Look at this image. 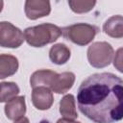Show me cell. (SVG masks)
Masks as SVG:
<instances>
[{
	"mask_svg": "<svg viewBox=\"0 0 123 123\" xmlns=\"http://www.w3.org/2000/svg\"><path fill=\"white\" fill-rule=\"evenodd\" d=\"M80 111L94 123H114L123 118V80L113 73H94L77 92Z\"/></svg>",
	"mask_w": 123,
	"mask_h": 123,
	"instance_id": "obj_1",
	"label": "cell"
},
{
	"mask_svg": "<svg viewBox=\"0 0 123 123\" xmlns=\"http://www.w3.org/2000/svg\"><path fill=\"white\" fill-rule=\"evenodd\" d=\"M62 35V29L52 23H42L24 30L27 43L32 47H43L55 42Z\"/></svg>",
	"mask_w": 123,
	"mask_h": 123,
	"instance_id": "obj_2",
	"label": "cell"
},
{
	"mask_svg": "<svg viewBox=\"0 0 123 123\" xmlns=\"http://www.w3.org/2000/svg\"><path fill=\"white\" fill-rule=\"evenodd\" d=\"M87 61L94 68H104L111 63L114 58V50L107 41L93 42L86 52Z\"/></svg>",
	"mask_w": 123,
	"mask_h": 123,
	"instance_id": "obj_3",
	"label": "cell"
},
{
	"mask_svg": "<svg viewBox=\"0 0 123 123\" xmlns=\"http://www.w3.org/2000/svg\"><path fill=\"white\" fill-rule=\"evenodd\" d=\"M99 29L87 23H75L62 29V35L79 46L89 44L97 35Z\"/></svg>",
	"mask_w": 123,
	"mask_h": 123,
	"instance_id": "obj_4",
	"label": "cell"
},
{
	"mask_svg": "<svg viewBox=\"0 0 123 123\" xmlns=\"http://www.w3.org/2000/svg\"><path fill=\"white\" fill-rule=\"evenodd\" d=\"M24 33L8 21L0 22V45L4 48H18L24 42Z\"/></svg>",
	"mask_w": 123,
	"mask_h": 123,
	"instance_id": "obj_5",
	"label": "cell"
},
{
	"mask_svg": "<svg viewBox=\"0 0 123 123\" xmlns=\"http://www.w3.org/2000/svg\"><path fill=\"white\" fill-rule=\"evenodd\" d=\"M24 12L29 19L36 20L49 15L51 5L47 0H27L24 5Z\"/></svg>",
	"mask_w": 123,
	"mask_h": 123,
	"instance_id": "obj_6",
	"label": "cell"
},
{
	"mask_svg": "<svg viewBox=\"0 0 123 123\" xmlns=\"http://www.w3.org/2000/svg\"><path fill=\"white\" fill-rule=\"evenodd\" d=\"M32 103L37 110H49L54 103L53 91L46 86H37L32 90Z\"/></svg>",
	"mask_w": 123,
	"mask_h": 123,
	"instance_id": "obj_7",
	"label": "cell"
},
{
	"mask_svg": "<svg viewBox=\"0 0 123 123\" xmlns=\"http://www.w3.org/2000/svg\"><path fill=\"white\" fill-rule=\"evenodd\" d=\"M4 111L7 118L10 120L15 121L24 117L26 113L25 96H16L15 98L7 102Z\"/></svg>",
	"mask_w": 123,
	"mask_h": 123,
	"instance_id": "obj_8",
	"label": "cell"
},
{
	"mask_svg": "<svg viewBox=\"0 0 123 123\" xmlns=\"http://www.w3.org/2000/svg\"><path fill=\"white\" fill-rule=\"evenodd\" d=\"M58 76V73L49 69H40L35 71L30 77V86L32 88L37 86H46L51 89V86Z\"/></svg>",
	"mask_w": 123,
	"mask_h": 123,
	"instance_id": "obj_9",
	"label": "cell"
},
{
	"mask_svg": "<svg viewBox=\"0 0 123 123\" xmlns=\"http://www.w3.org/2000/svg\"><path fill=\"white\" fill-rule=\"evenodd\" d=\"M75 82V74L70 71L62 72L61 74H58L56 77L52 86L51 90L57 94H63L67 92L74 85Z\"/></svg>",
	"mask_w": 123,
	"mask_h": 123,
	"instance_id": "obj_10",
	"label": "cell"
},
{
	"mask_svg": "<svg viewBox=\"0 0 123 123\" xmlns=\"http://www.w3.org/2000/svg\"><path fill=\"white\" fill-rule=\"evenodd\" d=\"M103 31L106 35L113 38L123 37V16L116 14L108 18L104 25Z\"/></svg>",
	"mask_w": 123,
	"mask_h": 123,
	"instance_id": "obj_11",
	"label": "cell"
},
{
	"mask_svg": "<svg viewBox=\"0 0 123 123\" xmlns=\"http://www.w3.org/2000/svg\"><path fill=\"white\" fill-rule=\"evenodd\" d=\"M19 63L16 57L9 54L0 55V79L11 77L17 72Z\"/></svg>",
	"mask_w": 123,
	"mask_h": 123,
	"instance_id": "obj_12",
	"label": "cell"
},
{
	"mask_svg": "<svg viewBox=\"0 0 123 123\" xmlns=\"http://www.w3.org/2000/svg\"><path fill=\"white\" fill-rule=\"evenodd\" d=\"M71 52L70 49L63 43L54 44L49 50V59L50 61L58 65L64 64L70 59Z\"/></svg>",
	"mask_w": 123,
	"mask_h": 123,
	"instance_id": "obj_13",
	"label": "cell"
},
{
	"mask_svg": "<svg viewBox=\"0 0 123 123\" xmlns=\"http://www.w3.org/2000/svg\"><path fill=\"white\" fill-rule=\"evenodd\" d=\"M60 113L65 119L75 120L78 117L74 95L66 94L62 98L60 101Z\"/></svg>",
	"mask_w": 123,
	"mask_h": 123,
	"instance_id": "obj_14",
	"label": "cell"
},
{
	"mask_svg": "<svg viewBox=\"0 0 123 123\" xmlns=\"http://www.w3.org/2000/svg\"><path fill=\"white\" fill-rule=\"evenodd\" d=\"M0 85H1V95H0L1 103H7L10 100L15 98L20 91L18 86L13 82H2Z\"/></svg>",
	"mask_w": 123,
	"mask_h": 123,
	"instance_id": "obj_15",
	"label": "cell"
},
{
	"mask_svg": "<svg viewBox=\"0 0 123 123\" xmlns=\"http://www.w3.org/2000/svg\"><path fill=\"white\" fill-rule=\"evenodd\" d=\"M68 5L72 12L76 13H85L91 11L96 5V1H68Z\"/></svg>",
	"mask_w": 123,
	"mask_h": 123,
	"instance_id": "obj_16",
	"label": "cell"
},
{
	"mask_svg": "<svg viewBox=\"0 0 123 123\" xmlns=\"http://www.w3.org/2000/svg\"><path fill=\"white\" fill-rule=\"evenodd\" d=\"M112 62L115 69L120 73H123V47H120L116 50Z\"/></svg>",
	"mask_w": 123,
	"mask_h": 123,
	"instance_id": "obj_17",
	"label": "cell"
},
{
	"mask_svg": "<svg viewBox=\"0 0 123 123\" xmlns=\"http://www.w3.org/2000/svg\"><path fill=\"white\" fill-rule=\"evenodd\" d=\"M56 123H81L76 120H70V119H65V118H60Z\"/></svg>",
	"mask_w": 123,
	"mask_h": 123,
	"instance_id": "obj_18",
	"label": "cell"
},
{
	"mask_svg": "<svg viewBox=\"0 0 123 123\" xmlns=\"http://www.w3.org/2000/svg\"><path fill=\"white\" fill-rule=\"evenodd\" d=\"M13 123H30V121H29V118L24 116V117H22V118H20L18 120H15Z\"/></svg>",
	"mask_w": 123,
	"mask_h": 123,
	"instance_id": "obj_19",
	"label": "cell"
}]
</instances>
